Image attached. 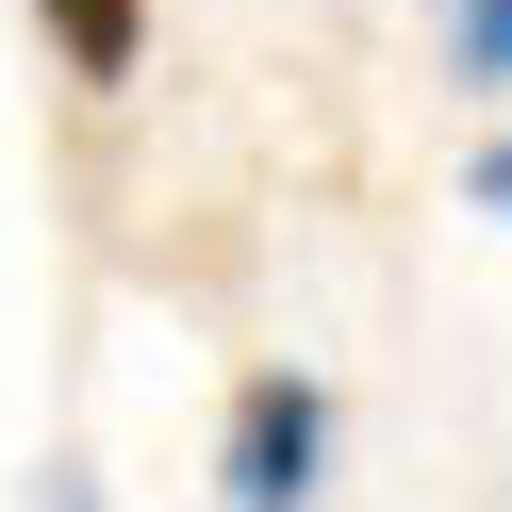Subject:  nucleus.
I'll list each match as a JSON object with an SVG mask.
<instances>
[{"instance_id": "1", "label": "nucleus", "mask_w": 512, "mask_h": 512, "mask_svg": "<svg viewBox=\"0 0 512 512\" xmlns=\"http://www.w3.org/2000/svg\"><path fill=\"white\" fill-rule=\"evenodd\" d=\"M314 479H331V380L314 364H248L232 430H215V496L232 512H314Z\"/></svg>"}, {"instance_id": "3", "label": "nucleus", "mask_w": 512, "mask_h": 512, "mask_svg": "<svg viewBox=\"0 0 512 512\" xmlns=\"http://www.w3.org/2000/svg\"><path fill=\"white\" fill-rule=\"evenodd\" d=\"M446 17V67L463 83H512V0H430Z\"/></svg>"}, {"instance_id": "2", "label": "nucleus", "mask_w": 512, "mask_h": 512, "mask_svg": "<svg viewBox=\"0 0 512 512\" xmlns=\"http://www.w3.org/2000/svg\"><path fill=\"white\" fill-rule=\"evenodd\" d=\"M34 34H50V67H67V83H100V100H116V83L149 67V0H34Z\"/></svg>"}, {"instance_id": "5", "label": "nucleus", "mask_w": 512, "mask_h": 512, "mask_svg": "<svg viewBox=\"0 0 512 512\" xmlns=\"http://www.w3.org/2000/svg\"><path fill=\"white\" fill-rule=\"evenodd\" d=\"M479 215H512V149H479Z\"/></svg>"}, {"instance_id": "4", "label": "nucleus", "mask_w": 512, "mask_h": 512, "mask_svg": "<svg viewBox=\"0 0 512 512\" xmlns=\"http://www.w3.org/2000/svg\"><path fill=\"white\" fill-rule=\"evenodd\" d=\"M17 512H116V496H100V463H34V496H17Z\"/></svg>"}]
</instances>
